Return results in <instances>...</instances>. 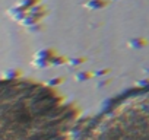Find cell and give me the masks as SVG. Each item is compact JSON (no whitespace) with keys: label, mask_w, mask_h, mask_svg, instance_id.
Here are the masks:
<instances>
[{"label":"cell","mask_w":149,"mask_h":140,"mask_svg":"<svg viewBox=\"0 0 149 140\" xmlns=\"http://www.w3.org/2000/svg\"><path fill=\"white\" fill-rule=\"evenodd\" d=\"M69 117L45 89L0 83V140H66Z\"/></svg>","instance_id":"cell-1"},{"label":"cell","mask_w":149,"mask_h":140,"mask_svg":"<svg viewBox=\"0 0 149 140\" xmlns=\"http://www.w3.org/2000/svg\"><path fill=\"white\" fill-rule=\"evenodd\" d=\"M82 140H149V88L130 91L108 104Z\"/></svg>","instance_id":"cell-2"}]
</instances>
